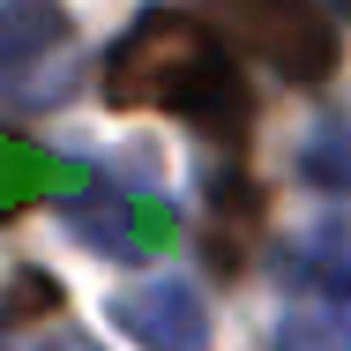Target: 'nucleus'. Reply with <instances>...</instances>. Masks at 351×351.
<instances>
[{
    "mask_svg": "<svg viewBox=\"0 0 351 351\" xmlns=\"http://www.w3.org/2000/svg\"><path fill=\"white\" fill-rule=\"evenodd\" d=\"M105 97L120 112H142V105L180 112L224 149H239L247 135V82L232 68V53L210 38V23H195L180 8L135 15V30L105 53Z\"/></svg>",
    "mask_w": 351,
    "mask_h": 351,
    "instance_id": "1",
    "label": "nucleus"
},
{
    "mask_svg": "<svg viewBox=\"0 0 351 351\" xmlns=\"http://www.w3.org/2000/svg\"><path fill=\"white\" fill-rule=\"evenodd\" d=\"M299 172H306L314 187H329V195H351V120H322V128L306 135Z\"/></svg>",
    "mask_w": 351,
    "mask_h": 351,
    "instance_id": "9",
    "label": "nucleus"
},
{
    "mask_svg": "<svg viewBox=\"0 0 351 351\" xmlns=\"http://www.w3.org/2000/svg\"><path fill=\"white\" fill-rule=\"evenodd\" d=\"M269 351H351V314L329 306V299H306V306H291L277 322Z\"/></svg>",
    "mask_w": 351,
    "mask_h": 351,
    "instance_id": "8",
    "label": "nucleus"
},
{
    "mask_svg": "<svg viewBox=\"0 0 351 351\" xmlns=\"http://www.w3.org/2000/svg\"><path fill=\"white\" fill-rule=\"evenodd\" d=\"M68 232L90 254H105V262H149V254H165L180 239V210L157 202V195H128V187L82 180L68 202Z\"/></svg>",
    "mask_w": 351,
    "mask_h": 351,
    "instance_id": "2",
    "label": "nucleus"
},
{
    "mask_svg": "<svg viewBox=\"0 0 351 351\" xmlns=\"http://www.w3.org/2000/svg\"><path fill=\"white\" fill-rule=\"evenodd\" d=\"M112 322H120L142 351H202L210 344V306H202L195 284H180V277L135 284V291L112 306Z\"/></svg>",
    "mask_w": 351,
    "mask_h": 351,
    "instance_id": "4",
    "label": "nucleus"
},
{
    "mask_svg": "<svg viewBox=\"0 0 351 351\" xmlns=\"http://www.w3.org/2000/svg\"><path fill=\"white\" fill-rule=\"evenodd\" d=\"M344 291H351V269H344Z\"/></svg>",
    "mask_w": 351,
    "mask_h": 351,
    "instance_id": "12",
    "label": "nucleus"
},
{
    "mask_svg": "<svg viewBox=\"0 0 351 351\" xmlns=\"http://www.w3.org/2000/svg\"><path fill=\"white\" fill-rule=\"evenodd\" d=\"M224 15L284 82H322L337 68V30L314 0H224Z\"/></svg>",
    "mask_w": 351,
    "mask_h": 351,
    "instance_id": "3",
    "label": "nucleus"
},
{
    "mask_svg": "<svg viewBox=\"0 0 351 351\" xmlns=\"http://www.w3.org/2000/svg\"><path fill=\"white\" fill-rule=\"evenodd\" d=\"M254 217H262V195H254L247 180L217 172V180H210V232H217V269H239V247H232V239H247V232H254Z\"/></svg>",
    "mask_w": 351,
    "mask_h": 351,
    "instance_id": "7",
    "label": "nucleus"
},
{
    "mask_svg": "<svg viewBox=\"0 0 351 351\" xmlns=\"http://www.w3.org/2000/svg\"><path fill=\"white\" fill-rule=\"evenodd\" d=\"M337 15H351V0H337Z\"/></svg>",
    "mask_w": 351,
    "mask_h": 351,
    "instance_id": "11",
    "label": "nucleus"
},
{
    "mask_svg": "<svg viewBox=\"0 0 351 351\" xmlns=\"http://www.w3.org/2000/svg\"><path fill=\"white\" fill-rule=\"evenodd\" d=\"M68 38L60 0H0V68H30Z\"/></svg>",
    "mask_w": 351,
    "mask_h": 351,
    "instance_id": "6",
    "label": "nucleus"
},
{
    "mask_svg": "<svg viewBox=\"0 0 351 351\" xmlns=\"http://www.w3.org/2000/svg\"><path fill=\"white\" fill-rule=\"evenodd\" d=\"M60 187H82V172H68L60 157H45L38 142H23V135H0V217L30 210V202L60 195Z\"/></svg>",
    "mask_w": 351,
    "mask_h": 351,
    "instance_id": "5",
    "label": "nucleus"
},
{
    "mask_svg": "<svg viewBox=\"0 0 351 351\" xmlns=\"http://www.w3.org/2000/svg\"><path fill=\"white\" fill-rule=\"evenodd\" d=\"M45 306H53V277L23 269V277L8 284V314H45Z\"/></svg>",
    "mask_w": 351,
    "mask_h": 351,
    "instance_id": "10",
    "label": "nucleus"
}]
</instances>
